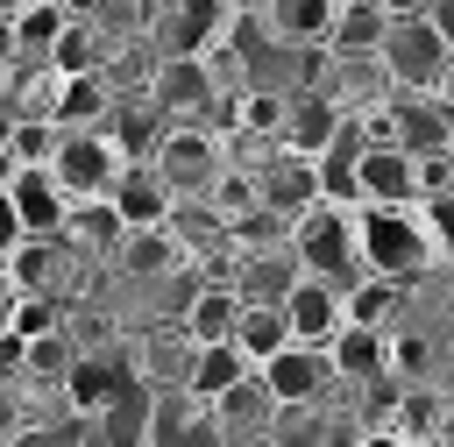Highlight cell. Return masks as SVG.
<instances>
[{
    "instance_id": "24",
    "label": "cell",
    "mask_w": 454,
    "mask_h": 447,
    "mask_svg": "<svg viewBox=\"0 0 454 447\" xmlns=\"http://www.w3.org/2000/svg\"><path fill=\"white\" fill-rule=\"evenodd\" d=\"M440 419H447V397L426 383H404V397L390 412V440H440Z\"/></svg>"
},
{
    "instance_id": "15",
    "label": "cell",
    "mask_w": 454,
    "mask_h": 447,
    "mask_svg": "<svg viewBox=\"0 0 454 447\" xmlns=\"http://www.w3.org/2000/svg\"><path fill=\"white\" fill-rule=\"evenodd\" d=\"M114 206L128 213V227H149V220H170L177 213V184L149 163V156H128L121 184H114Z\"/></svg>"
},
{
    "instance_id": "9",
    "label": "cell",
    "mask_w": 454,
    "mask_h": 447,
    "mask_svg": "<svg viewBox=\"0 0 454 447\" xmlns=\"http://www.w3.org/2000/svg\"><path fill=\"white\" fill-rule=\"evenodd\" d=\"M340 128H348V106H340L333 85H291V92H284V142H291V149L319 156Z\"/></svg>"
},
{
    "instance_id": "12",
    "label": "cell",
    "mask_w": 454,
    "mask_h": 447,
    "mask_svg": "<svg viewBox=\"0 0 454 447\" xmlns=\"http://www.w3.org/2000/svg\"><path fill=\"white\" fill-rule=\"evenodd\" d=\"M248 14L262 21V35H270V43H284V50H319V43L333 35L340 0H255Z\"/></svg>"
},
{
    "instance_id": "29",
    "label": "cell",
    "mask_w": 454,
    "mask_h": 447,
    "mask_svg": "<svg viewBox=\"0 0 454 447\" xmlns=\"http://www.w3.org/2000/svg\"><path fill=\"white\" fill-rule=\"evenodd\" d=\"M21 64V35H14V14H0V71Z\"/></svg>"
},
{
    "instance_id": "26",
    "label": "cell",
    "mask_w": 454,
    "mask_h": 447,
    "mask_svg": "<svg viewBox=\"0 0 454 447\" xmlns=\"http://www.w3.org/2000/svg\"><path fill=\"white\" fill-rule=\"evenodd\" d=\"M419 213H426V234H433V255L454 270V192H440V199H419Z\"/></svg>"
},
{
    "instance_id": "4",
    "label": "cell",
    "mask_w": 454,
    "mask_h": 447,
    "mask_svg": "<svg viewBox=\"0 0 454 447\" xmlns=\"http://www.w3.org/2000/svg\"><path fill=\"white\" fill-rule=\"evenodd\" d=\"M50 170H57V184H64L71 199H106V192L121 184V170H128V149L114 142L106 121H99V128H64Z\"/></svg>"
},
{
    "instance_id": "8",
    "label": "cell",
    "mask_w": 454,
    "mask_h": 447,
    "mask_svg": "<svg viewBox=\"0 0 454 447\" xmlns=\"http://www.w3.org/2000/svg\"><path fill=\"white\" fill-rule=\"evenodd\" d=\"M355 192H362V206H419V156L404 142H362Z\"/></svg>"
},
{
    "instance_id": "19",
    "label": "cell",
    "mask_w": 454,
    "mask_h": 447,
    "mask_svg": "<svg viewBox=\"0 0 454 447\" xmlns=\"http://www.w3.org/2000/svg\"><path fill=\"white\" fill-rule=\"evenodd\" d=\"M7 270H14V284L21 291H64V277H71V255H64V234H28L14 255H0Z\"/></svg>"
},
{
    "instance_id": "31",
    "label": "cell",
    "mask_w": 454,
    "mask_h": 447,
    "mask_svg": "<svg viewBox=\"0 0 454 447\" xmlns=\"http://www.w3.org/2000/svg\"><path fill=\"white\" fill-rule=\"evenodd\" d=\"M433 21H440V35L454 43V0H433Z\"/></svg>"
},
{
    "instance_id": "13",
    "label": "cell",
    "mask_w": 454,
    "mask_h": 447,
    "mask_svg": "<svg viewBox=\"0 0 454 447\" xmlns=\"http://www.w3.org/2000/svg\"><path fill=\"white\" fill-rule=\"evenodd\" d=\"M177 263H184V241H177V227H170V220L128 227V234L114 241V270H121V277H142V284H156V277H170Z\"/></svg>"
},
{
    "instance_id": "33",
    "label": "cell",
    "mask_w": 454,
    "mask_h": 447,
    "mask_svg": "<svg viewBox=\"0 0 454 447\" xmlns=\"http://www.w3.org/2000/svg\"><path fill=\"white\" fill-rule=\"evenodd\" d=\"M440 99H447V106H454V64H447V78H440Z\"/></svg>"
},
{
    "instance_id": "30",
    "label": "cell",
    "mask_w": 454,
    "mask_h": 447,
    "mask_svg": "<svg viewBox=\"0 0 454 447\" xmlns=\"http://www.w3.org/2000/svg\"><path fill=\"white\" fill-rule=\"evenodd\" d=\"M14 298H21V284H14V270L0 263V326H7V312H14Z\"/></svg>"
},
{
    "instance_id": "17",
    "label": "cell",
    "mask_w": 454,
    "mask_h": 447,
    "mask_svg": "<svg viewBox=\"0 0 454 447\" xmlns=\"http://www.w3.org/2000/svg\"><path fill=\"white\" fill-rule=\"evenodd\" d=\"M404 305H411V284L404 277H383V270H355L348 277V319L362 326H404Z\"/></svg>"
},
{
    "instance_id": "2",
    "label": "cell",
    "mask_w": 454,
    "mask_h": 447,
    "mask_svg": "<svg viewBox=\"0 0 454 447\" xmlns=\"http://www.w3.org/2000/svg\"><path fill=\"white\" fill-rule=\"evenodd\" d=\"M383 78L397 92H440L447 64H454V43L440 35L433 14H390V35H383Z\"/></svg>"
},
{
    "instance_id": "36",
    "label": "cell",
    "mask_w": 454,
    "mask_h": 447,
    "mask_svg": "<svg viewBox=\"0 0 454 447\" xmlns=\"http://www.w3.org/2000/svg\"><path fill=\"white\" fill-rule=\"evenodd\" d=\"M241 7H255V0H241Z\"/></svg>"
},
{
    "instance_id": "3",
    "label": "cell",
    "mask_w": 454,
    "mask_h": 447,
    "mask_svg": "<svg viewBox=\"0 0 454 447\" xmlns=\"http://www.w3.org/2000/svg\"><path fill=\"white\" fill-rule=\"evenodd\" d=\"M291 248H298V263L305 270H319V277H355L362 270V234H355V206H340V199H312L298 220H291Z\"/></svg>"
},
{
    "instance_id": "20",
    "label": "cell",
    "mask_w": 454,
    "mask_h": 447,
    "mask_svg": "<svg viewBox=\"0 0 454 447\" xmlns=\"http://www.w3.org/2000/svg\"><path fill=\"white\" fill-rule=\"evenodd\" d=\"M234 319H241V291H234L227 277L184 291V333H192V341H234Z\"/></svg>"
},
{
    "instance_id": "23",
    "label": "cell",
    "mask_w": 454,
    "mask_h": 447,
    "mask_svg": "<svg viewBox=\"0 0 454 447\" xmlns=\"http://www.w3.org/2000/svg\"><path fill=\"white\" fill-rule=\"evenodd\" d=\"M248 369H255V362L241 355V341H199L184 390H199V397H220V390H227V383H241Z\"/></svg>"
},
{
    "instance_id": "27",
    "label": "cell",
    "mask_w": 454,
    "mask_h": 447,
    "mask_svg": "<svg viewBox=\"0 0 454 447\" xmlns=\"http://www.w3.org/2000/svg\"><path fill=\"white\" fill-rule=\"evenodd\" d=\"M440 192H454V156L447 149H426L419 156V199H440Z\"/></svg>"
},
{
    "instance_id": "28",
    "label": "cell",
    "mask_w": 454,
    "mask_h": 447,
    "mask_svg": "<svg viewBox=\"0 0 454 447\" xmlns=\"http://www.w3.org/2000/svg\"><path fill=\"white\" fill-rule=\"evenodd\" d=\"M28 241V220H21V206H14V192L0 184V255H14Z\"/></svg>"
},
{
    "instance_id": "34",
    "label": "cell",
    "mask_w": 454,
    "mask_h": 447,
    "mask_svg": "<svg viewBox=\"0 0 454 447\" xmlns=\"http://www.w3.org/2000/svg\"><path fill=\"white\" fill-rule=\"evenodd\" d=\"M21 7H28V0H0V14H21Z\"/></svg>"
},
{
    "instance_id": "1",
    "label": "cell",
    "mask_w": 454,
    "mask_h": 447,
    "mask_svg": "<svg viewBox=\"0 0 454 447\" xmlns=\"http://www.w3.org/2000/svg\"><path fill=\"white\" fill-rule=\"evenodd\" d=\"M355 234H362V270H383V277L411 284L440 263L419 206H355Z\"/></svg>"
},
{
    "instance_id": "21",
    "label": "cell",
    "mask_w": 454,
    "mask_h": 447,
    "mask_svg": "<svg viewBox=\"0 0 454 447\" xmlns=\"http://www.w3.org/2000/svg\"><path fill=\"white\" fill-rule=\"evenodd\" d=\"M234 341H241V355H248V362H270L284 341H298V333H291V312H284V298H241Z\"/></svg>"
},
{
    "instance_id": "35",
    "label": "cell",
    "mask_w": 454,
    "mask_h": 447,
    "mask_svg": "<svg viewBox=\"0 0 454 447\" xmlns=\"http://www.w3.org/2000/svg\"><path fill=\"white\" fill-rule=\"evenodd\" d=\"M447 156H454V135H447Z\"/></svg>"
},
{
    "instance_id": "7",
    "label": "cell",
    "mask_w": 454,
    "mask_h": 447,
    "mask_svg": "<svg viewBox=\"0 0 454 447\" xmlns=\"http://www.w3.org/2000/svg\"><path fill=\"white\" fill-rule=\"evenodd\" d=\"M149 163H156L177 192H206V184L220 177V135H213L206 121H170V128L156 135Z\"/></svg>"
},
{
    "instance_id": "18",
    "label": "cell",
    "mask_w": 454,
    "mask_h": 447,
    "mask_svg": "<svg viewBox=\"0 0 454 447\" xmlns=\"http://www.w3.org/2000/svg\"><path fill=\"white\" fill-rule=\"evenodd\" d=\"M326 355H333V376L340 383H369V376L390 369V333L383 326H362V319H340V333L326 341Z\"/></svg>"
},
{
    "instance_id": "5",
    "label": "cell",
    "mask_w": 454,
    "mask_h": 447,
    "mask_svg": "<svg viewBox=\"0 0 454 447\" xmlns=\"http://www.w3.org/2000/svg\"><path fill=\"white\" fill-rule=\"evenodd\" d=\"M255 369L270 376V390H277V412H312L319 397H333V390H340L326 341H284V348H277L270 362H255Z\"/></svg>"
},
{
    "instance_id": "6",
    "label": "cell",
    "mask_w": 454,
    "mask_h": 447,
    "mask_svg": "<svg viewBox=\"0 0 454 447\" xmlns=\"http://www.w3.org/2000/svg\"><path fill=\"white\" fill-rule=\"evenodd\" d=\"M149 99L163 106V121H206V114L220 106V78H213L206 57L177 50V57H156V71H149Z\"/></svg>"
},
{
    "instance_id": "14",
    "label": "cell",
    "mask_w": 454,
    "mask_h": 447,
    "mask_svg": "<svg viewBox=\"0 0 454 447\" xmlns=\"http://www.w3.org/2000/svg\"><path fill=\"white\" fill-rule=\"evenodd\" d=\"M298 277H305V263H298V248H291V234H284L277 248H270V241H255V248L234 263V277H227V284H234L241 298H291V284H298Z\"/></svg>"
},
{
    "instance_id": "22",
    "label": "cell",
    "mask_w": 454,
    "mask_h": 447,
    "mask_svg": "<svg viewBox=\"0 0 454 447\" xmlns=\"http://www.w3.org/2000/svg\"><path fill=\"white\" fill-rule=\"evenodd\" d=\"M383 35H390V7L383 0H340L326 43H333V57H376Z\"/></svg>"
},
{
    "instance_id": "16",
    "label": "cell",
    "mask_w": 454,
    "mask_h": 447,
    "mask_svg": "<svg viewBox=\"0 0 454 447\" xmlns=\"http://www.w3.org/2000/svg\"><path fill=\"white\" fill-rule=\"evenodd\" d=\"M7 192H14V206H21V220H28V234H64V220H71V192L57 184L50 163H21Z\"/></svg>"
},
{
    "instance_id": "25",
    "label": "cell",
    "mask_w": 454,
    "mask_h": 447,
    "mask_svg": "<svg viewBox=\"0 0 454 447\" xmlns=\"http://www.w3.org/2000/svg\"><path fill=\"white\" fill-rule=\"evenodd\" d=\"M390 369H397L404 383H426V376H433V341H426V333H397V326H390Z\"/></svg>"
},
{
    "instance_id": "11",
    "label": "cell",
    "mask_w": 454,
    "mask_h": 447,
    "mask_svg": "<svg viewBox=\"0 0 454 447\" xmlns=\"http://www.w3.org/2000/svg\"><path fill=\"white\" fill-rule=\"evenodd\" d=\"M284 312H291V333H298V341H333V333H340V319H348V284H340V277L305 270V277L291 284Z\"/></svg>"
},
{
    "instance_id": "10",
    "label": "cell",
    "mask_w": 454,
    "mask_h": 447,
    "mask_svg": "<svg viewBox=\"0 0 454 447\" xmlns=\"http://www.w3.org/2000/svg\"><path fill=\"white\" fill-rule=\"evenodd\" d=\"M255 184H262V206L270 213H284V220H298L312 199H319V156H305V149H291V142H277V156L255 170Z\"/></svg>"
},
{
    "instance_id": "32",
    "label": "cell",
    "mask_w": 454,
    "mask_h": 447,
    "mask_svg": "<svg viewBox=\"0 0 454 447\" xmlns=\"http://www.w3.org/2000/svg\"><path fill=\"white\" fill-rule=\"evenodd\" d=\"M390 14H433V0H383Z\"/></svg>"
}]
</instances>
